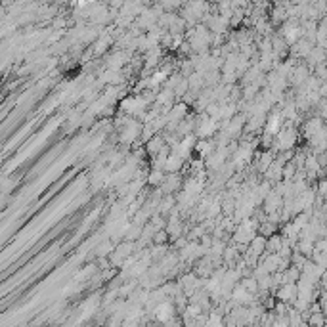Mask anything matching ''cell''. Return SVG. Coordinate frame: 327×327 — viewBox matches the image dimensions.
<instances>
[{"label":"cell","mask_w":327,"mask_h":327,"mask_svg":"<svg viewBox=\"0 0 327 327\" xmlns=\"http://www.w3.org/2000/svg\"><path fill=\"white\" fill-rule=\"evenodd\" d=\"M184 164H186V161H184L180 155L170 153V155H168V161L164 164V172H166V174H180L182 168H184Z\"/></svg>","instance_id":"6da1fadb"},{"label":"cell","mask_w":327,"mask_h":327,"mask_svg":"<svg viewBox=\"0 0 327 327\" xmlns=\"http://www.w3.org/2000/svg\"><path fill=\"white\" fill-rule=\"evenodd\" d=\"M164 180H166V172L164 170H157V168H151L149 170V174H147V188H151V190H155V188H161L164 184Z\"/></svg>","instance_id":"7a4b0ae2"},{"label":"cell","mask_w":327,"mask_h":327,"mask_svg":"<svg viewBox=\"0 0 327 327\" xmlns=\"http://www.w3.org/2000/svg\"><path fill=\"white\" fill-rule=\"evenodd\" d=\"M283 245H285L283 235H281V233H276L274 237H270V239H268L266 253H270V255H279V253H281V249H283Z\"/></svg>","instance_id":"3957f363"},{"label":"cell","mask_w":327,"mask_h":327,"mask_svg":"<svg viewBox=\"0 0 327 327\" xmlns=\"http://www.w3.org/2000/svg\"><path fill=\"white\" fill-rule=\"evenodd\" d=\"M266 245H268V239H266V237H262V235H257V237L249 243V251H251L255 257H259V259H261L262 255H266Z\"/></svg>","instance_id":"277c9868"},{"label":"cell","mask_w":327,"mask_h":327,"mask_svg":"<svg viewBox=\"0 0 327 327\" xmlns=\"http://www.w3.org/2000/svg\"><path fill=\"white\" fill-rule=\"evenodd\" d=\"M278 224L276 222H270V220H264L261 222V226H259V235L262 237H266V239H270V237H274L276 233H278Z\"/></svg>","instance_id":"5b68a950"},{"label":"cell","mask_w":327,"mask_h":327,"mask_svg":"<svg viewBox=\"0 0 327 327\" xmlns=\"http://www.w3.org/2000/svg\"><path fill=\"white\" fill-rule=\"evenodd\" d=\"M113 251H115V243H113L111 239H105V241H101L98 247H96V257H98V259L109 257Z\"/></svg>","instance_id":"8992f818"},{"label":"cell","mask_w":327,"mask_h":327,"mask_svg":"<svg viewBox=\"0 0 327 327\" xmlns=\"http://www.w3.org/2000/svg\"><path fill=\"white\" fill-rule=\"evenodd\" d=\"M205 233H207V228L203 224H196V226H192V228L188 229L186 237H188V241H199Z\"/></svg>","instance_id":"52a82bcc"},{"label":"cell","mask_w":327,"mask_h":327,"mask_svg":"<svg viewBox=\"0 0 327 327\" xmlns=\"http://www.w3.org/2000/svg\"><path fill=\"white\" fill-rule=\"evenodd\" d=\"M168 243H170L168 231H166V229H157L155 235H153V245H157V247H166Z\"/></svg>","instance_id":"ba28073f"},{"label":"cell","mask_w":327,"mask_h":327,"mask_svg":"<svg viewBox=\"0 0 327 327\" xmlns=\"http://www.w3.org/2000/svg\"><path fill=\"white\" fill-rule=\"evenodd\" d=\"M199 245H201V247H205L207 251H211V247L214 245V237H213V233H209V231H207V233L199 239Z\"/></svg>","instance_id":"9c48e42d"}]
</instances>
